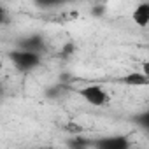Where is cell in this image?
Returning a JSON list of instances; mask_svg holds the SVG:
<instances>
[{"label":"cell","mask_w":149,"mask_h":149,"mask_svg":"<svg viewBox=\"0 0 149 149\" xmlns=\"http://www.w3.org/2000/svg\"><path fill=\"white\" fill-rule=\"evenodd\" d=\"M77 93L84 98V102H88L93 107H104L111 102V95L107 93V90L102 84H86L79 88Z\"/></svg>","instance_id":"1"},{"label":"cell","mask_w":149,"mask_h":149,"mask_svg":"<svg viewBox=\"0 0 149 149\" xmlns=\"http://www.w3.org/2000/svg\"><path fill=\"white\" fill-rule=\"evenodd\" d=\"M13 65L21 70V72H32L33 68H37L42 61V56L37 53H30V51H23V49H14L9 54Z\"/></svg>","instance_id":"2"},{"label":"cell","mask_w":149,"mask_h":149,"mask_svg":"<svg viewBox=\"0 0 149 149\" xmlns=\"http://www.w3.org/2000/svg\"><path fill=\"white\" fill-rule=\"evenodd\" d=\"M93 147L95 149H130L132 144L125 135H107V137L97 139L93 142Z\"/></svg>","instance_id":"3"},{"label":"cell","mask_w":149,"mask_h":149,"mask_svg":"<svg viewBox=\"0 0 149 149\" xmlns=\"http://www.w3.org/2000/svg\"><path fill=\"white\" fill-rule=\"evenodd\" d=\"M19 49L23 51H30V53H37L40 54L44 51V39L37 33H32L28 37H23L19 40Z\"/></svg>","instance_id":"4"},{"label":"cell","mask_w":149,"mask_h":149,"mask_svg":"<svg viewBox=\"0 0 149 149\" xmlns=\"http://www.w3.org/2000/svg\"><path fill=\"white\" fill-rule=\"evenodd\" d=\"M132 19L137 26L140 28H146L149 26V2H142V4H137L135 9L132 11Z\"/></svg>","instance_id":"5"},{"label":"cell","mask_w":149,"mask_h":149,"mask_svg":"<svg viewBox=\"0 0 149 149\" xmlns=\"http://www.w3.org/2000/svg\"><path fill=\"white\" fill-rule=\"evenodd\" d=\"M121 81H123V83H126L128 86H147V84H149V77H147V76H144L140 70L126 74V76H125Z\"/></svg>","instance_id":"6"},{"label":"cell","mask_w":149,"mask_h":149,"mask_svg":"<svg viewBox=\"0 0 149 149\" xmlns=\"http://www.w3.org/2000/svg\"><path fill=\"white\" fill-rule=\"evenodd\" d=\"M67 147L68 149H91L93 147V140L83 137V135H76V137H70L67 140Z\"/></svg>","instance_id":"7"},{"label":"cell","mask_w":149,"mask_h":149,"mask_svg":"<svg viewBox=\"0 0 149 149\" xmlns=\"http://www.w3.org/2000/svg\"><path fill=\"white\" fill-rule=\"evenodd\" d=\"M133 121H135L142 130L149 132V109L144 111V112H140V114H137V116H133Z\"/></svg>","instance_id":"8"},{"label":"cell","mask_w":149,"mask_h":149,"mask_svg":"<svg viewBox=\"0 0 149 149\" xmlns=\"http://www.w3.org/2000/svg\"><path fill=\"white\" fill-rule=\"evenodd\" d=\"M63 130H65V132H68V133H70V137L83 135V132H84V128H83L79 123H76V121H68V123L63 126Z\"/></svg>","instance_id":"9"},{"label":"cell","mask_w":149,"mask_h":149,"mask_svg":"<svg viewBox=\"0 0 149 149\" xmlns=\"http://www.w3.org/2000/svg\"><path fill=\"white\" fill-rule=\"evenodd\" d=\"M140 72L144 74V76H147V77H149V60H146V61H142V67H140Z\"/></svg>","instance_id":"10"},{"label":"cell","mask_w":149,"mask_h":149,"mask_svg":"<svg viewBox=\"0 0 149 149\" xmlns=\"http://www.w3.org/2000/svg\"><path fill=\"white\" fill-rule=\"evenodd\" d=\"M37 149H56V147H53V146H44V147H37Z\"/></svg>","instance_id":"11"}]
</instances>
